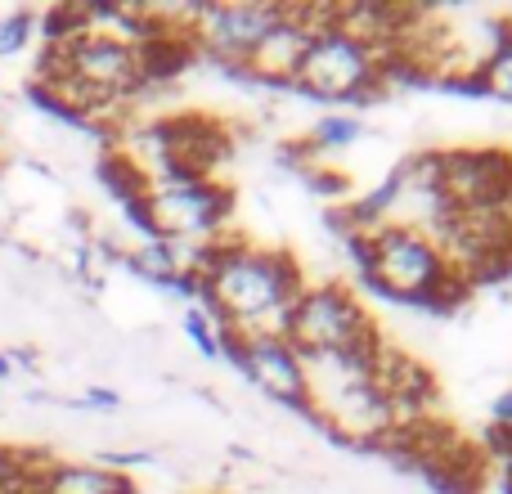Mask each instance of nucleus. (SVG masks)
<instances>
[{
	"label": "nucleus",
	"instance_id": "obj_1",
	"mask_svg": "<svg viewBox=\"0 0 512 494\" xmlns=\"http://www.w3.org/2000/svg\"><path fill=\"white\" fill-rule=\"evenodd\" d=\"M189 270L198 279V306L225 328V333H283L292 301L306 288V270L283 247H261L243 234L207 247H189Z\"/></svg>",
	"mask_w": 512,
	"mask_h": 494
},
{
	"label": "nucleus",
	"instance_id": "obj_2",
	"mask_svg": "<svg viewBox=\"0 0 512 494\" xmlns=\"http://www.w3.org/2000/svg\"><path fill=\"white\" fill-rule=\"evenodd\" d=\"M346 252H351L364 288L373 297L391 301V306L445 315L472 292V283L454 270L445 243L432 230H418V225H373L364 234H351Z\"/></svg>",
	"mask_w": 512,
	"mask_h": 494
},
{
	"label": "nucleus",
	"instance_id": "obj_3",
	"mask_svg": "<svg viewBox=\"0 0 512 494\" xmlns=\"http://www.w3.org/2000/svg\"><path fill=\"white\" fill-rule=\"evenodd\" d=\"M234 198L216 180L194 176H158L122 203V216L140 239H162L176 247H207L230 234Z\"/></svg>",
	"mask_w": 512,
	"mask_h": 494
},
{
	"label": "nucleus",
	"instance_id": "obj_4",
	"mask_svg": "<svg viewBox=\"0 0 512 494\" xmlns=\"http://www.w3.org/2000/svg\"><path fill=\"white\" fill-rule=\"evenodd\" d=\"M382 90H387V59L378 50H369V45L351 41L346 32H337L333 23H324L310 36L288 95L324 108H364Z\"/></svg>",
	"mask_w": 512,
	"mask_h": 494
},
{
	"label": "nucleus",
	"instance_id": "obj_5",
	"mask_svg": "<svg viewBox=\"0 0 512 494\" xmlns=\"http://www.w3.org/2000/svg\"><path fill=\"white\" fill-rule=\"evenodd\" d=\"M283 337L306 360L310 355H355L382 346L378 319L369 315L360 292L342 279H306L301 297L292 301L288 319H283Z\"/></svg>",
	"mask_w": 512,
	"mask_h": 494
},
{
	"label": "nucleus",
	"instance_id": "obj_6",
	"mask_svg": "<svg viewBox=\"0 0 512 494\" xmlns=\"http://www.w3.org/2000/svg\"><path fill=\"white\" fill-rule=\"evenodd\" d=\"M279 14L283 0H189L180 9V23L194 59H207L221 77H230Z\"/></svg>",
	"mask_w": 512,
	"mask_h": 494
},
{
	"label": "nucleus",
	"instance_id": "obj_7",
	"mask_svg": "<svg viewBox=\"0 0 512 494\" xmlns=\"http://www.w3.org/2000/svg\"><path fill=\"white\" fill-rule=\"evenodd\" d=\"M432 189L450 216L508 212L512 207V153L432 149Z\"/></svg>",
	"mask_w": 512,
	"mask_h": 494
},
{
	"label": "nucleus",
	"instance_id": "obj_8",
	"mask_svg": "<svg viewBox=\"0 0 512 494\" xmlns=\"http://www.w3.org/2000/svg\"><path fill=\"white\" fill-rule=\"evenodd\" d=\"M225 364L234 373H243V382L265 396L270 405H283V409H297L306 418L310 409V378H306V355L288 342L283 333H252V337H239V333H225Z\"/></svg>",
	"mask_w": 512,
	"mask_h": 494
},
{
	"label": "nucleus",
	"instance_id": "obj_9",
	"mask_svg": "<svg viewBox=\"0 0 512 494\" xmlns=\"http://www.w3.org/2000/svg\"><path fill=\"white\" fill-rule=\"evenodd\" d=\"M328 9L333 5H288V0H283V14L274 18V27L248 50L239 72H230L225 81L261 90V95H288L310 36H315V27L328 23Z\"/></svg>",
	"mask_w": 512,
	"mask_h": 494
},
{
	"label": "nucleus",
	"instance_id": "obj_10",
	"mask_svg": "<svg viewBox=\"0 0 512 494\" xmlns=\"http://www.w3.org/2000/svg\"><path fill=\"white\" fill-rule=\"evenodd\" d=\"M27 494H140V486L99 459H36Z\"/></svg>",
	"mask_w": 512,
	"mask_h": 494
},
{
	"label": "nucleus",
	"instance_id": "obj_11",
	"mask_svg": "<svg viewBox=\"0 0 512 494\" xmlns=\"http://www.w3.org/2000/svg\"><path fill=\"white\" fill-rule=\"evenodd\" d=\"M364 135H369V126H364L355 113H346V108H328V113H319L315 122H310V131L301 135V149H306L310 162H324V158H342V153H351Z\"/></svg>",
	"mask_w": 512,
	"mask_h": 494
},
{
	"label": "nucleus",
	"instance_id": "obj_12",
	"mask_svg": "<svg viewBox=\"0 0 512 494\" xmlns=\"http://www.w3.org/2000/svg\"><path fill=\"white\" fill-rule=\"evenodd\" d=\"M472 99H490V104H508L512 108V14L504 18V32H499L495 50L481 59V68L472 72L468 90Z\"/></svg>",
	"mask_w": 512,
	"mask_h": 494
},
{
	"label": "nucleus",
	"instance_id": "obj_13",
	"mask_svg": "<svg viewBox=\"0 0 512 494\" xmlns=\"http://www.w3.org/2000/svg\"><path fill=\"white\" fill-rule=\"evenodd\" d=\"M180 328H185V337L194 342V351L203 355V360H221V355H225V328L207 315V306L189 301L185 315H180Z\"/></svg>",
	"mask_w": 512,
	"mask_h": 494
},
{
	"label": "nucleus",
	"instance_id": "obj_14",
	"mask_svg": "<svg viewBox=\"0 0 512 494\" xmlns=\"http://www.w3.org/2000/svg\"><path fill=\"white\" fill-rule=\"evenodd\" d=\"M36 36H41V14H32V9H9V14H0V63L18 59Z\"/></svg>",
	"mask_w": 512,
	"mask_h": 494
},
{
	"label": "nucleus",
	"instance_id": "obj_15",
	"mask_svg": "<svg viewBox=\"0 0 512 494\" xmlns=\"http://www.w3.org/2000/svg\"><path fill=\"white\" fill-rule=\"evenodd\" d=\"M481 454H486L490 468H495L499 490L512 494V432H499V427H490L486 441H481Z\"/></svg>",
	"mask_w": 512,
	"mask_h": 494
},
{
	"label": "nucleus",
	"instance_id": "obj_16",
	"mask_svg": "<svg viewBox=\"0 0 512 494\" xmlns=\"http://www.w3.org/2000/svg\"><path fill=\"white\" fill-rule=\"evenodd\" d=\"M72 409H95V414H113V409H122V391L113 387H86L77 400H68Z\"/></svg>",
	"mask_w": 512,
	"mask_h": 494
},
{
	"label": "nucleus",
	"instance_id": "obj_17",
	"mask_svg": "<svg viewBox=\"0 0 512 494\" xmlns=\"http://www.w3.org/2000/svg\"><path fill=\"white\" fill-rule=\"evenodd\" d=\"M490 427L512 432V391H499V396L490 400Z\"/></svg>",
	"mask_w": 512,
	"mask_h": 494
},
{
	"label": "nucleus",
	"instance_id": "obj_18",
	"mask_svg": "<svg viewBox=\"0 0 512 494\" xmlns=\"http://www.w3.org/2000/svg\"><path fill=\"white\" fill-rule=\"evenodd\" d=\"M0 90H5V63H0Z\"/></svg>",
	"mask_w": 512,
	"mask_h": 494
}]
</instances>
